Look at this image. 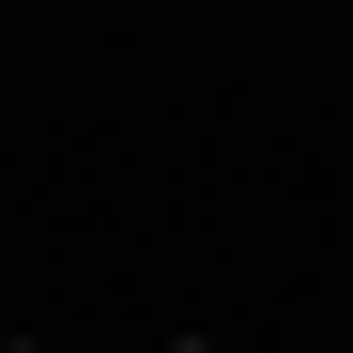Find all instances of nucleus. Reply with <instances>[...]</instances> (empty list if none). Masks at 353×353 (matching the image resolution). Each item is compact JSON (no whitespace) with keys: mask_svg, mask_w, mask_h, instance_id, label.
Here are the masks:
<instances>
[{"mask_svg":"<svg viewBox=\"0 0 353 353\" xmlns=\"http://www.w3.org/2000/svg\"><path fill=\"white\" fill-rule=\"evenodd\" d=\"M16 353H31V338H16Z\"/></svg>","mask_w":353,"mask_h":353,"instance_id":"1","label":"nucleus"}]
</instances>
